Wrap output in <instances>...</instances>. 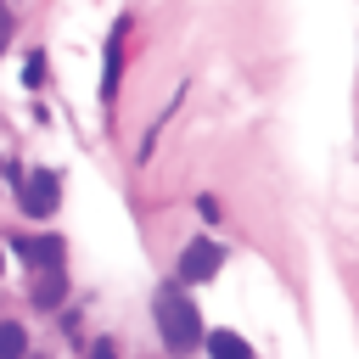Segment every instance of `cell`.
I'll return each instance as SVG.
<instances>
[{
	"mask_svg": "<svg viewBox=\"0 0 359 359\" xmlns=\"http://www.w3.org/2000/svg\"><path fill=\"white\" fill-rule=\"evenodd\" d=\"M151 314H157V337H163V348L174 353V359H185V353H196V348H208V331H202V314H196V303L180 292V280H168L163 292H157V303H151Z\"/></svg>",
	"mask_w": 359,
	"mask_h": 359,
	"instance_id": "6da1fadb",
	"label": "cell"
},
{
	"mask_svg": "<svg viewBox=\"0 0 359 359\" xmlns=\"http://www.w3.org/2000/svg\"><path fill=\"white\" fill-rule=\"evenodd\" d=\"M219 269H224V247H219L213 236H191V241L180 247V258H174V280H180V286L213 280Z\"/></svg>",
	"mask_w": 359,
	"mask_h": 359,
	"instance_id": "7a4b0ae2",
	"label": "cell"
},
{
	"mask_svg": "<svg viewBox=\"0 0 359 359\" xmlns=\"http://www.w3.org/2000/svg\"><path fill=\"white\" fill-rule=\"evenodd\" d=\"M17 202H22V213H28V219L56 213V202H62V174H56V168H34V174H22Z\"/></svg>",
	"mask_w": 359,
	"mask_h": 359,
	"instance_id": "3957f363",
	"label": "cell"
},
{
	"mask_svg": "<svg viewBox=\"0 0 359 359\" xmlns=\"http://www.w3.org/2000/svg\"><path fill=\"white\" fill-rule=\"evenodd\" d=\"M123 39H129V17H118L107 34V62H101V101L107 107L118 101V79H123Z\"/></svg>",
	"mask_w": 359,
	"mask_h": 359,
	"instance_id": "277c9868",
	"label": "cell"
},
{
	"mask_svg": "<svg viewBox=\"0 0 359 359\" xmlns=\"http://www.w3.org/2000/svg\"><path fill=\"white\" fill-rule=\"evenodd\" d=\"M17 252H22V258H34L39 269H62V241H56V236H22V241H17Z\"/></svg>",
	"mask_w": 359,
	"mask_h": 359,
	"instance_id": "5b68a950",
	"label": "cell"
},
{
	"mask_svg": "<svg viewBox=\"0 0 359 359\" xmlns=\"http://www.w3.org/2000/svg\"><path fill=\"white\" fill-rule=\"evenodd\" d=\"M208 359H252V348L236 331H208Z\"/></svg>",
	"mask_w": 359,
	"mask_h": 359,
	"instance_id": "8992f818",
	"label": "cell"
},
{
	"mask_svg": "<svg viewBox=\"0 0 359 359\" xmlns=\"http://www.w3.org/2000/svg\"><path fill=\"white\" fill-rule=\"evenodd\" d=\"M62 292H67V275H62V269H39V280H34V303H39V309H56Z\"/></svg>",
	"mask_w": 359,
	"mask_h": 359,
	"instance_id": "52a82bcc",
	"label": "cell"
},
{
	"mask_svg": "<svg viewBox=\"0 0 359 359\" xmlns=\"http://www.w3.org/2000/svg\"><path fill=\"white\" fill-rule=\"evenodd\" d=\"M28 353V331L17 320H0V359H22Z\"/></svg>",
	"mask_w": 359,
	"mask_h": 359,
	"instance_id": "ba28073f",
	"label": "cell"
},
{
	"mask_svg": "<svg viewBox=\"0 0 359 359\" xmlns=\"http://www.w3.org/2000/svg\"><path fill=\"white\" fill-rule=\"evenodd\" d=\"M22 79H28V84H39V79H45V56H39V50L28 56V67H22Z\"/></svg>",
	"mask_w": 359,
	"mask_h": 359,
	"instance_id": "9c48e42d",
	"label": "cell"
},
{
	"mask_svg": "<svg viewBox=\"0 0 359 359\" xmlns=\"http://www.w3.org/2000/svg\"><path fill=\"white\" fill-rule=\"evenodd\" d=\"M6 39H11V11H0V50H6Z\"/></svg>",
	"mask_w": 359,
	"mask_h": 359,
	"instance_id": "30bf717a",
	"label": "cell"
},
{
	"mask_svg": "<svg viewBox=\"0 0 359 359\" xmlns=\"http://www.w3.org/2000/svg\"><path fill=\"white\" fill-rule=\"evenodd\" d=\"M0 11H6V6H0Z\"/></svg>",
	"mask_w": 359,
	"mask_h": 359,
	"instance_id": "8fae6325",
	"label": "cell"
}]
</instances>
